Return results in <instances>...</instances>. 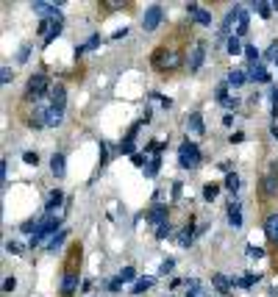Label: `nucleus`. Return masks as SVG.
I'll return each instance as SVG.
<instances>
[{
  "mask_svg": "<svg viewBox=\"0 0 278 297\" xmlns=\"http://www.w3.org/2000/svg\"><path fill=\"white\" fill-rule=\"evenodd\" d=\"M253 9L259 12V17L270 20V14H272V3H267V0H256V3H253Z\"/></svg>",
  "mask_w": 278,
  "mask_h": 297,
  "instance_id": "obj_26",
  "label": "nucleus"
},
{
  "mask_svg": "<svg viewBox=\"0 0 278 297\" xmlns=\"http://www.w3.org/2000/svg\"><path fill=\"white\" fill-rule=\"evenodd\" d=\"M170 236H173V225H170V222L156 228V239H170Z\"/></svg>",
  "mask_w": 278,
  "mask_h": 297,
  "instance_id": "obj_35",
  "label": "nucleus"
},
{
  "mask_svg": "<svg viewBox=\"0 0 278 297\" xmlns=\"http://www.w3.org/2000/svg\"><path fill=\"white\" fill-rule=\"evenodd\" d=\"M228 53L231 56H239V53H245V48H242V42H239V36H228Z\"/></svg>",
  "mask_w": 278,
  "mask_h": 297,
  "instance_id": "obj_29",
  "label": "nucleus"
},
{
  "mask_svg": "<svg viewBox=\"0 0 278 297\" xmlns=\"http://www.w3.org/2000/svg\"><path fill=\"white\" fill-rule=\"evenodd\" d=\"M272 111L278 114V86H272Z\"/></svg>",
  "mask_w": 278,
  "mask_h": 297,
  "instance_id": "obj_48",
  "label": "nucleus"
},
{
  "mask_svg": "<svg viewBox=\"0 0 278 297\" xmlns=\"http://www.w3.org/2000/svg\"><path fill=\"white\" fill-rule=\"evenodd\" d=\"M223 125H225V128H231V125H234V114H225V117H223Z\"/></svg>",
  "mask_w": 278,
  "mask_h": 297,
  "instance_id": "obj_50",
  "label": "nucleus"
},
{
  "mask_svg": "<svg viewBox=\"0 0 278 297\" xmlns=\"http://www.w3.org/2000/svg\"><path fill=\"white\" fill-rule=\"evenodd\" d=\"M248 34V12L239 9V20H236V36H245Z\"/></svg>",
  "mask_w": 278,
  "mask_h": 297,
  "instance_id": "obj_27",
  "label": "nucleus"
},
{
  "mask_svg": "<svg viewBox=\"0 0 278 297\" xmlns=\"http://www.w3.org/2000/svg\"><path fill=\"white\" fill-rule=\"evenodd\" d=\"M187 131L198 133V136H200V133L206 131V125H203V117H200L198 111H195V114H189V117H187Z\"/></svg>",
  "mask_w": 278,
  "mask_h": 297,
  "instance_id": "obj_18",
  "label": "nucleus"
},
{
  "mask_svg": "<svg viewBox=\"0 0 278 297\" xmlns=\"http://www.w3.org/2000/svg\"><path fill=\"white\" fill-rule=\"evenodd\" d=\"M195 233H198V231H195V222L189 220L187 225L181 228V233H178V244H181V247H189V244L195 242Z\"/></svg>",
  "mask_w": 278,
  "mask_h": 297,
  "instance_id": "obj_12",
  "label": "nucleus"
},
{
  "mask_svg": "<svg viewBox=\"0 0 278 297\" xmlns=\"http://www.w3.org/2000/svg\"><path fill=\"white\" fill-rule=\"evenodd\" d=\"M28 56H31V45H23V48H20V53H17V61L23 64V61H28Z\"/></svg>",
  "mask_w": 278,
  "mask_h": 297,
  "instance_id": "obj_40",
  "label": "nucleus"
},
{
  "mask_svg": "<svg viewBox=\"0 0 278 297\" xmlns=\"http://www.w3.org/2000/svg\"><path fill=\"white\" fill-rule=\"evenodd\" d=\"M42 119H45V128H59L61 122H64V111L61 108H53V106H48V108H42Z\"/></svg>",
  "mask_w": 278,
  "mask_h": 297,
  "instance_id": "obj_5",
  "label": "nucleus"
},
{
  "mask_svg": "<svg viewBox=\"0 0 278 297\" xmlns=\"http://www.w3.org/2000/svg\"><path fill=\"white\" fill-rule=\"evenodd\" d=\"M12 67H3V70H0V83H12Z\"/></svg>",
  "mask_w": 278,
  "mask_h": 297,
  "instance_id": "obj_41",
  "label": "nucleus"
},
{
  "mask_svg": "<svg viewBox=\"0 0 278 297\" xmlns=\"http://www.w3.org/2000/svg\"><path fill=\"white\" fill-rule=\"evenodd\" d=\"M162 17H164V9L162 6H151L145 12V17H142V28H145V31H156L159 23H162Z\"/></svg>",
  "mask_w": 278,
  "mask_h": 297,
  "instance_id": "obj_4",
  "label": "nucleus"
},
{
  "mask_svg": "<svg viewBox=\"0 0 278 297\" xmlns=\"http://www.w3.org/2000/svg\"><path fill=\"white\" fill-rule=\"evenodd\" d=\"M272 9H275V12H278V0H272Z\"/></svg>",
  "mask_w": 278,
  "mask_h": 297,
  "instance_id": "obj_55",
  "label": "nucleus"
},
{
  "mask_svg": "<svg viewBox=\"0 0 278 297\" xmlns=\"http://www.w3.org/2000/svg\"><path fill=\"white\" fill-rule=\"evenodd\" d=\"M61 200H64V195H61L59 189H56V192H50V197H48V206H45V211H48V214H53L56 208L61 206Z\"/></svg>",
  "mask_w": 278,
  "mask_h": 297,
  "instance_id": "obj_23",
  "label": "nucleus"
},
{
  "mask_svg": "<svg viewBox=\"0 0 278 297\" xmlns=\"http://www.w3.org/2000/svg\"><path fill=\"white\" fill-rule=\"evenodd\" d=\"M245 56H248L250 67H253V64H259V48H256V45H248V48H245Z\"/></svg>",
  "mask_w": 278,
  "mask_h": 297,
  "instance_id": "obj_33",
  "label": "nucleus"
},
{
  "mask_svg": "<svg viewBox=\"0 0 278 297\" xmlns=\"http://www.w3.org/2000/svg\"><path fill=\"white\" fill-rule=\"evenodd\" d=\"M248 81L267 83V81H270V72H267V67H261V64H253V67H250V72H248Z\"/></svg>",
  "mask_w": 278,
  "mask_h": 297,
  "instance_id": "obj_14",
  "label": "nucleus"
},
{
  "mask_svg": "<svg viewBox=\"0 0 278 297\" xmlns=\"http://www.w3.org/2000/svg\"><path fill=\"white\" fill-rule=\"evenodd\" d=\"M187 12H189V17H192L198 25H212V12L200 9L198 3H187Z\"/></svg>",
  "mask_w": 278,
  "mask_h": 297,
  "instance_id": "obj_7",
  "label": "nucleus"
},
{
  "mask_svg": "<svg viewBox=\"0 0 278 297\" xmlns=\"http://www.w3.org/2000/svg\"><path fill=\"white\" fill-rule=\"evenodd\" d=\"M225 189H228V192H234V195H236V192H239V175H236V173H231V175H225Z\"/></svg>",
  "mask_w": 278,
  "mask_h": 297,
  "instance_id": "obj_31",
  "label": "nucleus"
},
{
  "mask_svg": "<svg viewBox=\"0 0 278 297\" xmlns=\"http://www.w3.org/2000/svg\"><path fill=\"white\" fill-rule=\"evenodd\" d=\"M148 222H151V225H164V222H167V206H164V203H156V206L151 208V211H148Z\"/></svg>",
  "mask_w": 278,
  "mask_h": 297,
  "instance_id": "obj_8",
  "label": "nucleus"
},
{
  "mask_svg": "<svg viewBox=\"0 0 278 297\" xmlns=\"http://www.w3.org/2000/svg\"><path fill=\"white\" fill-rule=\"evenodd\" d=\"M225 208H228V222H231V225L242 228V206H239V203L234 200V203H228Z\"/></svg>",
  "mask_w": 278,
  "mask_h": 297,
  "instance_id": "obj_17",
  "label": "nucleus"
},
{
  "mask_svg": "<svg viewBox=\"0 0 278 297\" xmlns=\"http://www.w3.org/2000/svg\"><path fill=\"white\" fill-rule=\"evenodd\" d=\"M153 67H156V70H162V72H167V70H178V67H181V53H176V50H164V48H159L156 53H153Z\"/></svg>",
  "mask_w": 278,
  "mask_h": 297,
  "instance_id": "obj_3",
  "label": "nucleus"
},
{
  "mask_svg": "<svg viewBox=\"0 0 278 297\" xmlns=\"http://www.w3.org/2000/svg\"><path fill=\"white\" fill-rule=\"evenodd\" d=\"M50 173H53L56 178H64V175H67L64 156H61V153H53V159H50Z\"/></svg>",
  "mask_w": 278,
  "mask_h": 297,
  "instance_id": "obj_16",
  "label": "nucleus"
},
{
  "mask_svg": "<svg viewBox=\"0 0 278 297\" xmlns=\"http://www.w3.org/2000/svg\"><path fill=\"white\" fill-rule=\"evenodd\" d=\"M200 159H203V156H200V147L195 142H189V139L178 147V164H181L184 170H195V167H200Z\"/></svg>",
  "mask_w": 278,
  "mask_h": 297,
  "instance_id": "obj_2",
  "label": "nucleus"
},
{
  "mask_svg": "<svg viewBox=\"0 0 278 297\" xmlns=\"http://www.w3.org/2000/svg\"><path fill=\"white\" fill-rule=\"evenodd\" d=\"M31 9H34V12L39 14V17H59V3H45V0H34V3H31Z\"/></svg>",
  "mask_w": 278,
  "mask_h": 297,
  "instance_id": "obj_6",
  "label": "nucleus"
},
{
  "mask_svg": "<svg viewBox=\"0 0 278 297\" xmlns=\"http://www.w3.org/2000/svg\"><path fill=\"white\" fill-rule=\"evenodd\" d=\"M159 164H162V159H159V156H156V159H151V164L145 167V175H148V178H153V175L159 173Z\"/></svg>",
  "mask_w": 278,
  "mask_h": 297,
  "instance_id": "obj_37",
  "label": "nucleus"
},
{
  "mask_svg": "<svg viewBox=\"0 0 278 297\" xmlns=\"http://www.w3.org/2000/svg\"><path fill=\"white\" fill-rule=\"evenodd\" d=\"M173 267H176V261H173V258H167V261H162V269H159V272H162V275H167Z\"/></svg>",
  "mask_w": 278,
  "mask_h": 297,
  "instance_id": "obj_43",
  "label": "nucleus"
},
{
  "mask_svg": "<svg viewBox=\"0 0 278 297\" xmlns=\"http://www.w3.org/2000/svg\"><path fill=\"white\" fill-rule=\"evenodd\" d=\"M217 103H220V106H225V108H236V106H239V97L228 95L225 86H220V89H217Z\"/></svg>",
  "mask_w": 278,
  "mask_h": 297,
  "instance_id": "obj_15",
  "label": "nucleus"
},
{
  "mask_svg": "<svg viewBox=\"0 0 278 297\" xmlns=\"http://www.w3.org/2000/svg\"><path fill=\"white\" fill-rule=\"evenodd\" d=\"M128 36V28H120V31H114V39H125Z\"/></svg>",
  "mask_w": 278,
  "mask_h": 297,
  "instance_id": "obj_52",
  "label": "nucleus"
},
{
  "mask_svg": "<svg viewBox=\"0 0 278 297\" xmlns=\"http://www.w3.org/2000/svg\"><path fill=\"white\" fill-rule=\"evenodd\" d=\"M217 195H220V184H214V181H209V184L203 186V197H206V200H214Z\"/></svg>",
  "mask_w": 278,
  "mask_h": 297,
  "instance_id": "obj_30",
  "label": "nucleus"
},
{
  "mask_svg": "<svg viewBox=\"0 0 278 297\" xmlns=\"http://www.w3.org/2000/svg\"><path fill=\"white\" fill-rule=\"evenodd\" d=\"M270 133H272V136L278 139V125H270Z\"/></svg>",
  "mask_w": 278,
  "mask_h": 297,
  "instance_id": "obj_54",
  "label": "nucleus"
},
{
  "mask_svg": "<svg viewBox=\"0 0 278 297\" xmlns=\"http://www.w3.org/2000/svg\"><path fill=\"white\" fill-rule=\"evenodd\" d=\"M75 286H78V272L67 269V272H64V280H61V297H73Z\"/></svg>",
  "mask_w": 278,
  "mask_h": 297,
  "instance_id": "obj_9",
  "label": "nucleus"
},
{
  "mask_svg": "<svg viewBox=\"0 0 278 297\" xmlns=\"http://www.w3.org/2000/svg\"><path fill=\"white\" fill-rule=\"evenodd\" d=\"M117 280H120V283H136V269H133V267H122L120 275H117Z\"/></svg>",
  "mask_w": 278,
  "mask_h": 297,
  "instance_id": "obj_25",
  "label": "nucleus"
},
{
  "mask_svg": "<svg viewBox=\"0 0 278 297\" xmlns=\"http://www.w3.org/2000/svg\"><path fill=\"white\" fill-rule=\"evenodd\" d=\"M153 286V278H139L136 283L131 286V294H142V291H148Z\"/></svg>",
  "mask_w": 278,
  "mask_h": 297,
  "instance_id": "obj_28",
  "label": "nucleus"
},
{
  "mask_svg": "<svg viewBox=\"0 0 278 297\" xmlns=\"http://www.w3.org/2000/svg\"><path fill=\"white\" fill-rule=\"evenodd\" d=\"M64 236H67V231H59V233H56V236H53V239H50V242H48V253H53V250L59 247L61 242H64Z\"/></svg>",
  "mask_w": 278,
  "mask_h": 297,
  "instance_id": "obj_34",
  "label": "nucleus"
},
{
  "mask_svg": "<svg viewBox=\"0 0 278 297\" xmlns=\"http://www.w3.org/2000/svg\"><path fill=\"white\" fill-rule=\"evenodd\" d=\"M212 286H214L217 291H223V294H225V291H228L231 286H234V280H231V278H225L223 272H214V275H212Z\"/></svg>",
  "mask_w": 278,
  "mask_h": 297,
  "instance_id": "obj_20",
  "label": "nucleus"
},
{
  "mask_svg": "<svg viewBox=\"0 0 278 297\" xmlns=\"http://www.w3.org/2000/svg\"><path fill=\"white\" fill-rule=\"evenodd\" d=\"M20 242H6V253H12V256H20Z\"/></svg>",
  "mask_w": 278,
  "mask_h": 297,
  "instance_id": "obj_42",
  "label": "nucleus"
},
{
  "mask_svg": "<svg viewBox=\"0 0 278 297\" xmlns=\"http://www.w3.org/2000/svg\"><path fill=\"white\" fill-rule=\"evenodd\" d=\"M203 45H195L192 48V53H189V70L192 72H198L200 70V64H203Z\"/></svg>",
  "mask_w": 278,
  "mask_h": 297,
  "instance_id": "obj_19",
  "label": "nucleus"
},
{
  "mask_svg": "<svg viewBox=\"0 0 278 297\" xmlns=\"http://www.w3.org/2000/svg\"><path fill=\"white\" fill-rule=\"evenodd\" d=\"M14 289H17V280H14V278L3 280V291H14Z\"/></svg>",
  "mask_w": 278,
  "mask_h": 297,
  "instance_id": "obj_44",
  "label": "nucleus"
},
{
  "mask_svg": "<svg viewBox=\"0 0 278 297\" xmlns=\"http://www.w3.org/2000/svg\"><path fill=\"white\" fill-rule=\"evenodd\" d=\"M6 175H9V161L3 159L0 161V178H3V184H6Z\"/></svg>",
  "mask_w": 278,
  "mask_h": 297,
  "instance_id": "obj_45",
  "label": "nucleus"
},
{
  "mask_svg": "<svg viewBox=\"0 0 278 297\" xmlns=\"http://www.w3.org/2000/svg\"><path fill=\"white\" fill-rule=\"evenodd\" d=\"M217 167H220V170H223V173H228V175H231V161H220Z\"/></svg>",
  "mask_w": 278,
  "mask_h": 297,
  "instance_id": "obj_51",
  "label": "nucleus"
},
{
  "mask_svg": "<svg viewBox=\"0 0 278 297\" xmlns=\"http://www.w3.org/2000/svg\"><path fill=\"white\" fill-rule=\"evenodd\" d=\"M261 192H264L267 197H275L278 195V178H275V175H267V178L261 181Z\"/></svg>",
  "mask_w": 278,
  "mask_h": 297,
  "instance_id": "obj_21",
  "label": "nucleus"
},
{
  "mask_svg": "<svg viewBox=\"0 0 278 297\" xmlns=\"http://www.w3.org/2000/svg\"><path fill=\"white\" fill-rule=\"evenodd\" d=\"M264 233H267V239H270V242L278 244V214H270L264 220Z\"/></svg>",
  "mask_w": 278,
  "mask_h": 297,
  "instance_id": "obj_13",
  "label": "nucleus"
},
{
  "mask_svg": "<svg viewBox=\"0 0 278 297\" xmlns=\"http://www.w3.org/2000/svg\"><path fill=\"white\" fill-rule=\"evenodd\" d=\"M103 6L109 9V12H117V9H122V3H117V0H106Z\"/></svg>",
  "mask_w": 278,
  "mask_h": 297,
  "instance_id": "obj_46",
  "label": "nucleus"
},
{
  "mask_svg": "<svg viewBox=\"0 0 278 297\" xmlns=\"http://www.w3.org/2000/svg\"><path fill=\"white\" fill-rule=\"evenodd\" d=\"M48 89H53L48 75H45V72H34V75L28 78V86H25V97H28V100H42Z\"/></svg>",
  "mask_w": 278,
  "mask_h": 297,
  "instance_id": "obj_1",
  "label": "nucleus"
},
{
  "mask_svg": "<svg viewBox=\"0 0 278 297\" xmlns=\"http://www.w3.org/2000/svg\"><path fill=\"white\" fill-rule=\"evenodd\" d=\"M239 9H242V6H234V9H231V12H228V14H225L223 25H220V31H217V36H220V39H225V36L231 34V25H234L236 20H239Z\"/></svg>",
  "mask_w": 278,
  "mask_h": 297,
  "instance_id": "obj_10",
  "label": "nucleus"
},
{
  "mask_svg": "<svg viewBox=\"0 0 278 297\" xmlns=\"http://www.w3.org/2000/svg\"><path fill=\"white\" fill-rule=\"evenodd\" d=\"M117 150H120L122 156H133V136H125V142H122Z\"/></svg>",
  "mask_w": 278,
  "mask_h": 297,
  "instance_id": "obj_36",
  "label": "nucleus"
},
{
  "mask_svg": "<svg viewBox=\"0 0 278 297\" xmlns=\"http://www.w3.org/2000/svg\"><path fill=\"white\" fill-rule=\"evenodd\" d=\"M120 286H122V283H120V280L114 278V280H111V283H109V289H111V291H117V289H120Z\"/></svg>",
  "mask_w": 278,
  "mask_h": 297,
  "instance_id": "obj_53",
  "label": "nucleus"
},
{
  "mask_svg": "<svg viewBox=\"0 0 278 297\" xmlns=\"http://www.w3.org/2000/svg\"><path fill=\"white\" fill-rule=\"evenodd\" d=\"M256 280H259V275H253V272H245V278L234 280V283H236V286H242V289H248V286H253Z\"/></svg>",
  "mask_w": 278,
  "mask_h": 297,
  "instance_id": "obj_32",
  "label": "nucleus"
},
{
  "mask_svg": "<svg viewBox=\"0 0 278 297\" xmlns=\"http://www.w3.org/2000/svg\"><path fill=\"white\" fill-rule=\"evenodd\" d=\"M242 139H245V133H242V131L231 133V142H234V144H239V142H242Z\"/></svg>",
  "mask_w": 278,
  "mask_h": 297,
  "instance_id": "obj_49",
  "label": "nucleus"
},
{
  "mask_svg": "<svg viewBox=\"0 0 278 297\" xmlns=\"http://www.w3.org/2000/svg\"><path fill=\"white\" fill-rule=\"evenodd\" d=\"M64 103H67V92H64V86H61V83H56L53 89H50V106L64 111Z\"/></svg>",
  "mask_w": 278,
  "mask_h": 297,
  "instance_id": "obj_11",
  "label": "nucleus"
},
{
  "mask_svg": "<svg viewBox=\"0 0 278 297\" xmlns=\"http://www.w3.org/2000/svg\"><path fill=\"white\" fill-rule=\"evenodd\" d=\"M23 161H25L28 167H37V164H39V156H37V153H31V150H28V153H23Z\"/></svg>",
  "mask_w": 278,
  "mask_h": 297,
  "instance_id": "obj_39",
  "label": "nucleus"
},
{
  "mask_svg": "<svg viewBox=\"0 0 278 297\" xmlns=\"http://www.w3.org/2000/svg\"><path fill=\"white\" fill-rule=\"evenodd\" d=\"M131 161H133V167H145V156H139V153H133Z\"/></svg>",
  "mask_w": 278,
  "mask_h": 297,
  "instance_id": "obj_47",
  "label": "nucleus"
},
{
  "mask_svg": "<svg viewBox=\"0 0 278 297\" xmlns=\"http://www.w3.org/2000/svg\"><path fill=\"white\" fill-rule=\"evenodd\" d=\"M245 253H248V258H261V256H264V250L256 247V244H248V247H245Z\"/></svg>",
  "mask_w": 278,
  "mask_h": 297,
  "instance_id": "obj_38",
  "label": "nucleus"
},
{
  "mask_svg": "<svg viewBox=\"0 0 278 297\" xmlns=\"http://www.w3.org/2000/svg\"><path fill=\"white\" fill-rule=\"evenodd\" d=\"M272 61H275V64H278V56H275V59H272Z\"/></svg>",
  "mask_w": 278,
  "mask_h": 297,
  "instance_id": "obj_56",
  "label": "nucleus"
},
{
  "mask_svg": "<svg viewBox=\"0 0 278 297\" xmlns=\"http://www.w3.org/2000/svg\"><path fill=\"white\" fill-rule=\"evenodd\" d=\"M97 45H100V36L97 34H92L89 39L84 42V45H78V48H75V59H78V56H84L86 50H92V48H97Z\"/></svg>",
  "mask_w": 278,
  "mask_h": 297,
  "instance_id": "obj_22",
  "label": "nucleus"
},
{
  "mask_svg": "<svg viewBox=\"0 0 278 297\" xmlns=\"http://www.w3.org/2000/svg\"><path fill=\"white\" fill-rule=\"evenodd\" d=\"M245 81H248V72L245 70H231L228 72V86H242Z\"/></svg>",
  "mask_w": 278,
  "mask_h": 297,
  "instance_id": "obj_24",
  "label": "nucleus"
}]
</instances>
